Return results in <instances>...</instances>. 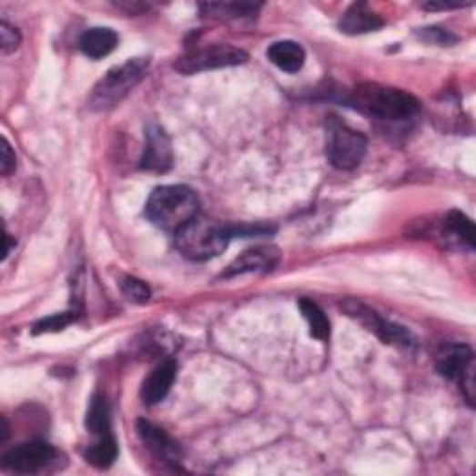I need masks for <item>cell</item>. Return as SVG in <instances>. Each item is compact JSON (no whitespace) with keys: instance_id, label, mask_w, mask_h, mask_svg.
<instances>
[{"instance_id":"3957f363","label":"cell","mask_w":476,"mask_h":476,"mask_svg":"<svg viewBox=\"0 0 476 476\" xmlns=\"http://www.w3.org/2000/svg\"><path fill=\"white\" fill-rule=\"evenodd\" d=\"M231 238H235L233 226L196 216L176 233V246L190 261L201 263L224 253Z\"/></svg>"},{"instance_id":"9a60e30c","label":"cell","mask_w":476,"mask_h":476,"mask_svg":"<svg viewBox=\"0 0 476 476\" xmlns=\"http://www.w3.org/2000/svg\"><path fill=\"white\" fill-rule=\"evenodd\" d=\"M381 26H383V19L378 14H374L365 3L352 5L349 10L344 12V15L339 23L340 32L350 34V35L374 32Z\"/></svg>"},{"instance_id":"6da1fadb","label":"cell","mask_w":476,"mask_h":476,"mask_svg":"<svg viewBox=\"0 0 476 476\" xmlns=\"http://www.w3.org/2000/svg\"><path fill=\"white\" fill-rule=\"evenodd\" d=\"M346 103L370 119L391 125L411 121L420 112L417 97L404 90L376 82H363L356 86L350 96L346 97Z\"/></svg>"},{"instance_id":"277c9868","label":"cell","mask_w":476,"mask_h":476,"mask_svg":"<svg viewBox=\"0 0 476 476\" xmlns=\"http://www.w3.org/2000/svg\"><path fill=\"white\" fill-rule=\"evenodd\" d=\"M149 60L131 58L123 66L110 69L94 88L90 106L94 110H108L125 99L135 86L144 78Z\"/></svg>"},{"instance_id":"484cf974","label":"cell","mask_w":476,"mask_h":476,"mask_svg":"<svg viewBox=\"0 0 476 476\" xmlns=\"http://www.w3.org/2000/svg\"><path fill=\"white\" fill-rule=\"evenodd\" d=\"M422 37H426L428 41H438L441 46H449V43L456 41V37H452L449 32H443L440 28H424Z\"/></svg>"},{"instance_id":"d4e9b609","label":"cell","mask_w":476,"mask_h":476,"mask_svg":"<svg viewBox=\"0 0 476 476\" xmlns=\"http://www.w3.org/2000/svg\"><path fill=\"white\" fill-rule=\"evenodd\" d=\"M0 153H3V158H0V173H3L5 177H8L17 166V158L6 138H3V149H0Z\"/></svg>"},{"instance_id":"ffe728a7","label":"cell","mask_w":476,"mask_h":476,"mask_svg":"<svg viewBox=\"0 0 476 476\" xmlns=\"http://www.w3.org/2000/svg\"><path fill=\"white\" fill-rule=\"evenodd\" d=\"M299 306V311L301 315H304V319L308 320L309 324V331L315 339L319 340H328L329 339V319L326 317V313L319 308V304H315L313 299H308V298H301L298 301Z\"/></svg>"},{"instance_id":"7c38bea8","label":"cell","mask_w":476,"mask_h":476,"mask_svg":"<svg viewBox=\"0 0 476 476\" xmlns=\"http://www.w3.org/2000/svg\"><path fill=\"white\" fill-rule=\"evenodd\" d=\"M176 376H177V363L176 361H173V360L160 361L147 374V378L142 383V391H140L142 400L149 406L164 400L169 393L173 381H176Z\"/></svg>"},{"instance_id":"30bf717a","label":"cell","mask_w":476,"mask_h":476,"mask_svg":"<svg viewBox=\"0 0 476 476\" xmlns=\"http://www.w3.org/2000/svg\"><path fill=\"white\" fill-rule=\"evenodd\" d=\"M140 166L153 173H166L173 166V147L166 131L158 125H147L146 147Z\"/></svg>"},{"instance_id":"8992f818","label":"cell","mask_w":476,"mask_h":476,"mask_svg":"<svg viewBox=\"0 0 476 476\" xmlns=\"http://www.w3.org/2000/svg\"><path fill=\"white\" fill-rule=\"evenodd\" d=\"M438 370L451 381H456L467 402H474V356L467 344H445L438 352Z\"/></svg>"},{"instance_id":"ba28073f","label":"cell","mask_w":476,"mask_h":476,"mask_svg":"<svg viewBox=\"0 0 476 476\" xmlns=\"http://www.w3.org/2000/svg\"><path fill=\"white\" fill-rule=\"evenodd\" d=\"M344 311L367 326V329L374 331L385 344H397L400 349H415V339L408 329L381 319L376 311L358 304V301H346Z\"/></svg>"},{"instance_id":"7402d4cb","label":"cell","mask_w":476,"mask_h":476,"mask_svg":"<svg viewBox=\"0 0 476 476\" xmlns=\"http://www.w3.org/2000/svg\"><path fill=\"white\" fill-rule=\"evenodd\" d=\"M119 289L127 299L135 301V304H147L151 299V289L146 281L133 278V276H121L119 278Z\"/></svg>"},{"instance_id":"8fae6325","label":"cell","mask_w":476,"mask_h":476,"mask_svg":"<svg viewBox=\"0 0 476 476\" xmlns=\"http://www.w3.org/2000/svg\"><path fill=\"white\" fill-rule=\"evenodd\" d=\"M279 249L276 246L265 244L246 249L238 258L229 265L226 278L240 274H267L272 272L279 263Z\"/></svg>"},{"instance_id":"5b68a950","label":"cell","mask_w":476,"mask_h":476,"mask_svg":"<svg viewBox=\"0 0 476 476\" xmlns=\"http://www.w3.org/2000/svg\"><path fill=\"white\" fill-rule=\"evenodd\" d=\"M326 155L333 167L354 169L367 155V138L365 135L333 117L328 123Z\"/></svg>"},{"instance_id":"ac0fdd59","label":"cell","mask_w":476,"mask_h":476,"mask_svg":"<svg viewBox=\"0 0 476 476\" xmlns=\"http://www.w3.org/2000/svg\"><path fill=\"white\" fill-rule=\"evenodd\" d=\"M261 8V5L253 3H201L199 10L203 15L214 17V19H240L255 15Z\"/></svg>"},{"instance_id":"4fadbf2b","label":"cell","mask_w":476,"mask_h":476,"mask_svg":"<svg viewBox=\"0 0 476 476\" xmlns=\"http://www.w3.org/2000/svg\"><path fill=\"white\" fill-rule=\"evenodd\" d=\"M138 434L146 447L162 461L167 463H177L181 460V449L173 441L164 430L155 426L153 422H147L144 419L138 420Z\"/></svg>"},{"instance_id":"e0dca14e","label":"cell","mask_w":476,"mask_h":476,"mask_svg":"<svg viewBox=\"0 0 476 476\" xmlns=\"http://www.w3.org/2000/svg\"><path fill=\"white\" fill-rule=\"evenodd\" d=\"M86 428H88V431L94 438L112 434L110 406H108V400L105 395L97 393L92 397L88 415H86Z\"/></svg>"},{"instance_id":"5bb4252c","label":"cell","mask_w":476,"mask_h":476,"mask_svg":"<svg viewBox=\"0 0 476 476\" xmlns=\"http://www.w3.org/2000/svg\"><path fill=\"white\" fill-rule=\"evenodd\" d=\"M78 47L88 58L101 60L117 47V34L112 28H105V26L90 28L80 35Z\"/></svg>"},{"instance_id":"52a82bcc","label":"cell","mask_w":476,"mask_h":476,"mask_svg":"<svg viewBox=\"0 0 476 476\" xmlns=\"http://www.w3.org/2000/svg\"><path fill=\"white\" fill-rule=\"evenodd\" d=\"M248 62V55L242 49L231 46H212L205 49H196L177 58L176 67L183 75H194L222 67H235Z\"/></svg>"},{"instance_id":"cb8c5ba5","label":"cell","mask_w":476,"mask_h":476,"mask_svg":"<svg viewBox=\"0 0 476 476\" xmlns=\"http://www.w3.org/2000/svg\"><path fill=\"white\" fill-rule=\"evenodd\" d=\"M21 46V34L15 26H12L8 21L0 23V49L3 55H10L17 51Z\"/></svg>"},{"instance_id":"9c48e42d","label":"cell","mask_w":476,"mask_h":476,"mask_svg":"<svg viewBox=\"0 0 476 476\" xmlns=\"http://www.w3.org/2000/svg\"><path fill=\"white\" fill-rule=\"evenodd\" d=\"M56 458L58 452L49 443L26 441L10 449L3 456V467L15 472H39L47 469Z\"/></svg>"},{"instance_id":"7a4b0ae2","label":"cell","mask_w":476,"mask_h":476,"mask_svg":"<svg viewBox=\"0 0 476 476\" xmlns=\"http://www.w3.org/2000/svg\"><path fill=\"white\" fill-rule=\"evenodd\" d=\"M199 212L197 194L185 185H166L151 192L146 203L147 218L164 231H179Z\"/></svg>"},{"instance_id":"d6986e66","label":"cell","mask_w":476,"mask_h":476,"mask_svg":"<svg viewBox=\"0 0 476 476\" xmlns=\"http://www.w3.org/2000/svg\"><path fill=\"white\" fill-rule=\"evenodd\" d=\"M86 461L97 469H108L117 458V443L112 434L96 438V441L84 452Z\"/></svg>"},{"instance_id":"44dd1931","label":"cell","mask_w":476,"mask_h":476,"mask_svg":"<svg viewBox=\"0 0 476 476\" xmlns=\"http://www.w3.org/2000/svg\"><path fill=\"white\" fill-rule=\"evenodd\" d=\"M443 229L445 233H449V237L456 238L460 244H465L467 248H474V224L467 218V216L460 210H451L445 216V222H443Z\"/></svg>"},{"instance_id":"2e32d148","label":"cell","mask_w":476,"mask_h":476,"mask_svg":"<svg viewBox=\"0 0 476 476\" xmlns=\"http://www.w3.org/2000/svg\"><path fill=\"white\" fill-rule=\"evenodd\" d=\"M268 60L285 73H298L306 64V51L296 41H276L268 49Z\"/></svg>"},{"instance_id":"603a6c76","label":"cell","mask_w":476,"mask_h":476,"mask_svg":"<svg viewBox=\"0 0 476 476\" xmlns=\"http://www.w3.org/2000/svg\"><path fill=\"white\" fill-rule=\"evenodd\" d=\"M75 320V315L73 313H60V315H53V317H47L39 320L32 333L34 335H39V333H56V331H62L66 329L71 322Z\"/></svg>"}]
</instances>
